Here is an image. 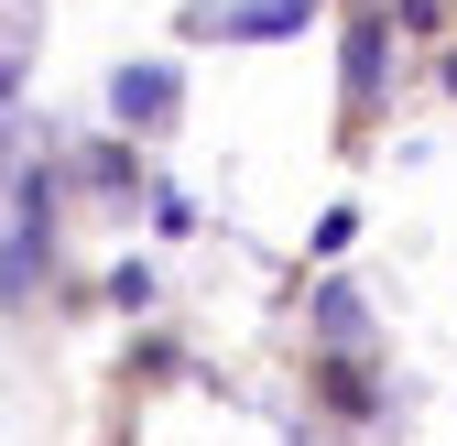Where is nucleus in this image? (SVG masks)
<instances>
[{
  "label": "nucleus",
  "mask_w": 457,
  "mask_h": 446,
  "mask_svg": "<svg viewBox=\"0 0 457 446\" xmlns=\"http://www.w3.org/2000/svg\"><path fill=\"white\" fill-rule=\"evenodd\" d=\"M316 22V0H240L228 12V33H251V44H272V33H305Z\"/></svg>",
  "instance_id": "nucleus-1"
},
{
  "label": "nucleus",
  "mask_w": 457,
  "mask_h": 446,
  "mask_svg": "<svg viewBox=\"0 0 457 446\" xmlns=\"http://www.w3.org/2000/svg\"><path fill=\"white\" fill-rule=\"evenodd\" d=\"M109 98H120V120H163L175 77H163V66H120V87H109Z\"/></svg>",
  "instance_id": "nucleus-2"
},
{
  "label": "nucleus",
  "mask_w": 457,
  "mask_h": 446,
  "mask_svg": "<svg viewBox=\"0 0 457 446\" xmlns=\"http://www.w3.org/2000/svg\"><path fill=\"white\" fill-rule=\"evenodd\" d=\"M316 326H327V338H360V294L327 284V294H316Z\"/></svg>",
  "instance_id": "nucleus-3"
}]
</instances>
